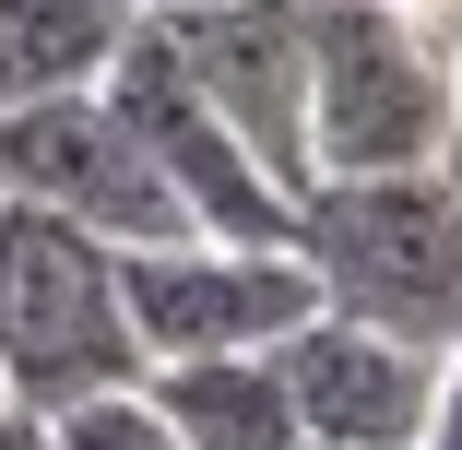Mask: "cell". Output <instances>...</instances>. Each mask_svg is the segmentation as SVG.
<instances>
[{
    "mask_svg": "<svg viewBox=\"0 0 462 450\" xmlns=\"http://www.w3.org/2000/svg\"><path fill=\"white\" fill-rule=\"evenodd\" d=\"M450 154V60L403 0H309V166L392 178Z\"/></svg>",
    "mask_w": 462,
    "mask_h": 450,
    "instance_id": "obj_3",
    "label": "cell"
},
{
    "mask_svg": "<svg viewBox=\"0 0 462 450\" xmlns=\"http://www.w3.org/2000/svg\"><path fill=\"white\" fill-rule=\"evenodd\" d=\"M297 249L320 273V308L392 332L415 355L462 344V178L392 166V178H309Z\"/></svg>",
    "mask_w": 462,
    "mask_h": 450,
    "instance_id": "obj_1",
    "label": "cell"
},
{
    "mask_svg": "<svg viewBox=\"0 0 462 450\" xmlns=\"http://www.w3.org/2000/svg\"><path fill=\"white\" fill-rule=\"evenodd\" d=\"M0 202H36L96 225L107 249H178L190 214H178L166 166L143 154V131L83 83V96H36V107H0Z\"/></svg>",
    "mask_w": 462,
    "mask_h": 450,
    "instance_id": "obj_4",
    "label": "cell"
},
{
    "mask_svg": "<svg viewBox=\"0 0 462 450\" xmlns=\"http://www.w3.org/2000/svg\"><path fill=\"white\" fill-rule=\"evenodd\" d=\"M131 13H143V0H0V107L107 83Z\"/></svg>",
    "mask_w": 462,
    "mask_h": 450,
    "instance_id": "obj_9",
    "label": "cell"
},
{
    "mask_svg": "<svg viewBox=\"0 0 462 450\" xmlns=\"http://www.w3.org/2000/svg\"><path fill=\"white\" fill-rule=\"evenodd\" d=\"M131 380H154V368L119 308V249L71 214L0 202V391L24 415H60V403L131 391Z\"/></svg>",
    "mask_w": 462,
    "mask_h": 450,
    "instance_id": "obj_2",
    "label": "cell"
},
{
    "mask_svg": "<svg viewBox=\"0 0 462 450\" xmlns=\"http://www.w3.org/2000/svg\"><path fill=\"white\" fill-rule=\"evenodd\" d=\"M0 450H48V415H24V403H0Z\"/></svg>",
    "mask_w": 462,
    "mask_h": 450,
    "instance_id": "obj_11",
    "label": "cell"
},
{
    "mask_svg": "<svg viewBox=\"0 0 462 450\" xmlns=\"http://www.w3.org/2000/svg\"><path fill=\"white\" fill-rule=\"evenodd\" d=\"M415 450H462V344L439 355V391H427V427H415Z\"/></svg>",
    "mask_w": 462,
    "mask_h": 450,
    "instance_id": "obj_10",
    "label": "cell"
},
{
    "mask_svg": "<svg viewBox=\"0 0 462 450\" xmlns=\"http://www.w3.org/2000/svg\"><path fill=\"white\" fill-rule=\"evenodd\" d=\"M0 403H13V391H0Z\"/></svg>",
    "mask_w": 462,
    "mask_h": 450,
    "instance_id": "obj_13",
    "label": "cell"
},
{
    "mask_svg": "<svg viewBox=\"0 0 462 450\" xmlns=\"http://www.w3.org/2000/svg\"><path fill=\"white\" fill-rule=\"evenodd\" d=\"M154 13H237V0H154Z\"/></svg>",
    "mask_w": 462,
    "mask_h": 450,
    "instance_id": "obj_12",
    "label": "cell"
},
{
    "mask_svg": "<svg viewBox=\"0 0 462 450\" xmlns=\"http://www.w3.org/2000/svg\"><path fill=\"white\" fill-rule=\"evenodd\" d=\"M273 368H285V403H297L309 450H415L427 391H439V355L367 332V320H344V308L297 320L285 344H273Z\"/></svg>",
    "mask_w": 462,
    "mask_h": 450,
    "instance_id": "obj_7",
    "label": "cell"
},
{
    "mask_svg": "<svg viewBox=\"0 0 462 450\" xmlns=\"http://www.w3.org/2000/svg\"><path fill=\"white\" fill-rule=\"evenodd\" d=\"M178 60L214 96V119L309 202V0H237V13H166Z\"/></svg>",
    "mask_w": 462,
    "mask_h": 450,
    "instance_id": "obj_6",
    "label": "cell"
},
{
    "mask_svg": "<svg viewBox=\"0 0 462 450\" xmlns=\"http://www.w3.org/2000/svg\"><path fill=\"white\" fill-rule=\"evenodd\" d=\"M119 308L143 332V368H178V355H273L297 320H320V273L309 249H119Z\"/></svg>",
    "mask_w": 462,
    "mask_h": 450,
    "instance_id": "obj_5",
    "label": "cell"
},
{
    "mask_svg": "<svg viewBox=\"0 0 462 450\" xmlns=\"http://www.w3.org/2000/svg\"><path fill=\"white\" fill-rule=\"evenodd\" d=\"M143 391L178 427V450H309L273 355H178V368H154Z\"/></svg>",
    "mask_w": 462,
    "mask_h": 450,
    "instance_id": "obj_8",
    "label": "cell"
}]
</instances>
